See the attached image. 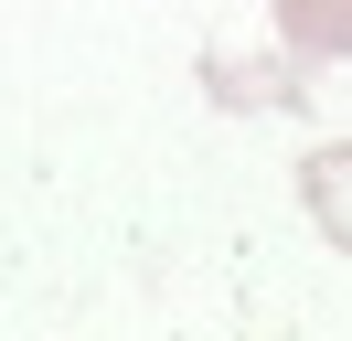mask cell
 I'll list each match as a JSON object with an SVG mask.
<instances>
[{"label": "cell", "mask_w": 352, "mask_h": 341, "mask_svg": "<svg viewBox=\"0 0 352 341\" xmlns=\"http://www.w3.org/2000/svg\"><path fill=\"white\" fill-rule=\"evenodd\" d=\"M278 54L288 75H320L352 54V0H278Z\"/></svg>", "instance_id": "obj_1"}, {"label": "cell", "mask_w": 352, "mask_h": 341, "mask_svg": "<svg viewBox=\"0 0 352 341\" xmlns=\"http://www.w3.org/2000/svg\"><path fill=\"white\" fill-rule=\"evenodd\" d=\"M299 203H309V224L352 256V139H331V149H309V160H299Z\"/></svg>", "instance_id": "obj_2"}]
</instances>
